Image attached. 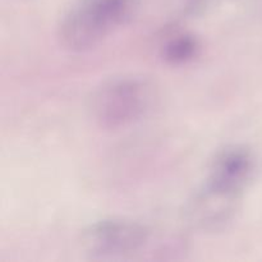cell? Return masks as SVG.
<instances>
[{
    "label": "cell",
    "instance_id": "cell-1",
    "mask_svg": "<svg viewBox=\"0 0 262 262\" xmlns=\"http://www.w3.org/2000/svg\"><path fill=\"white\" fill-rule=\"evenodd\" d=\"M135 0H76L56 30L59 43L72 53L96 48L129 22Z\"/></svg>",
    "mask_w": 262,
    "mask_h": 262
},
{
    "label": "cell",
    "instance_id": "cell-2",
    "mask_svg": "<svg viewBox=\"0 0 262 262\" xmlns=\"http://www.w3.org/2000/svg\"><path fill=\"white\" fill-rule=\"evenodd\" d=\"M158 90L141 76H122L105 81L94 90L89 112L102 129L118 130L141 122L155 106Z\"/></svg>",
    "mask_w": 262,
    "mask_h": 262
},
{
    "label": "cell",
    "instance_id": "cell-3",
    "mask_svg": "<svg viewBox=\"0 0 262 262\" xmlns=\"http://www.w3.org/2000/svg\"><path fill=\"white\" fill-rule=\"evenodd\" d=\"M150 232L133 220L109 219L90 225L82 234V248L92 258H115L146 247Z\"/></svg>",
    "mask_w": 262,
    "mask_h": 262
},
{
    "label": "cell",
    "instance_id": "cell-4",
    "mask_svg": "<svg viewBox=\"0 0 262 262\" xmlns=\"http://www.w3.org/2000/svg\"><path fill=\"white\" fill-rule=\"evenodd\" d=\"M253 171V159L245 148H229L216 156L202 194L235 207Z\"/></svg>",
    "mask_w": 262,
    "mask_h": 262
},
{
    "label": "cell",
    "instance_id": "cell-5",
    "mask_svg": "<svg viewBox=\"0 0 262 262\" xmlns=\"http://www.w3.org/2000/svg\"><path fill=\"white\" fill-rule=\"evenodd\" d=\"M199 50V42L189 35L171 38L164 48V56L171 64H183L192 60Z\"/></svg>",
    "mask_w": 262,
    "mask_h": 262
}]
</instances>
